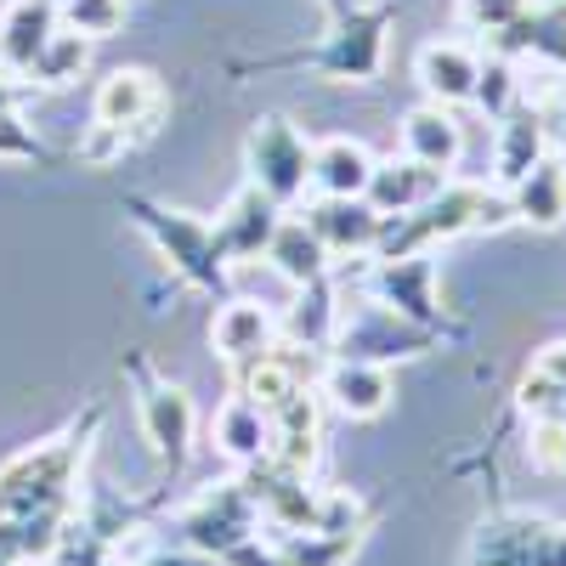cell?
Here are the masks:
<instances>
[{
    "mask_svg": "<svg viewBox=\"0 0 566 566\" xmlns=\"http://www.w3.org/2000/svg\"><path fill=\"white\" fill-rule=\"evenodd\" d=\"M12 80H18V74H0V114H12V108H18V97H23V91H18Z\"/></svg>",
    "mask_w": 566,
    "mask_h": 566,
    "instance_id": "cell-31",
    "label": "cell"
},
{
    "mask_svg": "<svg viewBox=\"0 0 566 566\" xmlns=\"http://www.w3.org/2000/svg\"><path fill=\"white\" fill-rule=\"evenodd\" d=\"M470 103H476L482 114L504 119L515 103H522V80H515V57H482V74H476V91H470Z\"/></svg>",
    "mask_w": 566,
    "mask_h": 566,
    "instance_id": "cell-25",
    "label": "cell"
},
{
    "mask_svg": "<svg viewBox=\"0 0 566 566\" xmlns=\"http://www.w3.org/2000/svg\"><path fill=\"white\" fill-rule=\"evenodd\" d=\"M97 125L130 136V130H148V119L159 114V80L148 69H114L103 85H97V103H91Z\"/></svg>",
    "mask_w": 566,
    "mask_h": 566,
    "instance_id": "cell-11",
    "label": "cell"
},
{
    "mask_svg": "<svg viewBox=\"0 0 566 566\" xmlns=\"http://www.w3.org/2000/svg\"><path fill=\"white\" fill-rule=\"evenodd\" d=\"M52 7H57V12H63V7H69V0H52Z\"/></svg>",
    "mask_w": 566,
    "mask_h": 566,
    "instance_id": "cell-33",
    "label": "cell"
},
{
    "mask_svg": "<svg viewBox=\"0 0 566 566\" xmlns=\"http://www.w3.org/2000/svg\"><path fill=\"white\" fill-rule=\"evenodd\" d=\"M210 431H216V448L232 453V459H266V453H272V419H266L250 397L221 402V413H216Z\"/></svg>",
    "mask_w": 566,
    "mask_h": 566,
    "instance_id": "cell-22",
    "label": "cell"
},
{
    "mask_svg": "<svg viewBox=\"0 0 566 566\" xmlns=\"http://www.w3.org/2000/svg\"><path fill=\"white\" fill-rule=\"evenodd\" d=\"M290 335H295L301 346H328V335H335V295H328L323 277L301 283V306H295V317H290Z\"/></svg>",
    "mask_w": 566,
    "mask_h": 566,
    "instance_id": "cell-26",
    "label": "cell"
},
{
    "mask_svg": "<svg viewBox=\"0 0 566 566\" xmlns=\"http://www.w3.org/2000/svg\"><path fill=\"white\" fill-rule=\"evenodd\" d=\"M448 176L442 170H431V165H419V159H374V176H368V187H363V199L380 210L386 221L391 216H413L424 199H437V187H442Z\"/></svg>",
    "mask_w": 566,
    "mask_h": 566,
    "instance_id": "cell-12",
    "label": "cell"
},
{
    "mask_svg": "<svg viewBox=\"0 0 566 566\" xmlns=\"http://www.w3.org/2000/svg\"><path fill=\"white\" fill-rule=\"evenodd\" d=\"M317 386H323L328 408L346 413V419H374V413H386V402H391V374L374 357H352V352L328 363Z\"/></svg>",
    "mask_w": 566,
    "mask_h": 566,
    "instance_id": "cell-7",
    "label": "cell"
},
{
    "mask_svg": "<svg viewBox=\"0 0 566 566\" xmlns=\"http://www.w3.org/2000/svg\"><path fill=\"white\" fill-rule=\"evenodd\" d=\"M210 346H216L232 368H250V363H261V357L277 346V323H272V312L255 306V301H232V306H221L216 323H210Z\"/></svg>",
    "mask_w": 566,
    "mask_h": 566,
    "instance_id": "cell-15",
    "label": "cell"
},
{
    "mask_svg": "<svg viewBox=\"0 0 566 566\" xmlns=\"http://www.w3.org/2000/svg\"><path fill=\"white\" fill-rule=\"evenodd\" d=\"M323 7H328V18H346L352 7H363V0H323Z\"/></svg>",
    "mask_w": 566,
    "mask_h": 566,
    "instance_id": "cell-32",
    "label": "cell"
},
{
    "mask_svg": "<svg viewBox=\"0 0 566 566\" xmlns=\"http://www.w3.org/2000/svg\"><path fill=\"white\" fill-rule=\"evenodd\" d=\"M413 74H419V85H424V97H431V103L459 108V103H470V91H476L482 52H476V45H464V40H431V45H419Z\"/></svg>",
    "mask_w": 566,
    "mask_h": 566,
    "instance_id": "cell-8",
    "label": "cell"
},
{
    "mask_svg": "<svg viewBox=\"0 0 566 566\" xmlns=\"http://www.w3.org/2000/svg\"><path fill=\"white\" fill-rule=\"evenodd\" d=\"M244 170H250V187H261L272 205H295L312 187V142L290 119L272 114L244 142Z\"/></svg>",
    "mask_w": 566,
    "mask_h": 566,
    "instance_id": "cell-3",
    "label": "cell"
},
{
    "mask_svg": "<svg viewBox=\"0 0 566 566\" xmlns=\"http://www.w3.org/2000/svg\"><path fill=\"white\" fill-rule=\"evenodd\" d=\"M402 154L448 176V170L464 159V125L453 119V108L424 103V108L402 114Z\"/></svg>",
    "mask_w": 566,
    "mask_h": 566,
    "instance_id": "cell-18",
    "label": "cell"
},
{
    "mask_svg": "<svg viewBox=\"0 0 566 566\" xmlns=\"http://www.w3.org/2000/svg\"><path fill=\"white\" fill-rule=\"evenodd\" d=\"M499 57H538L549 69H566V0H533L499 40Z\"/></svg>",
    "mask_w": 566,
    "mask_h": 566,
    "instance_id": "cell-10",
    "label": "cell"
},
{
    "mask_svg": "<svg viewBox=\"0 0 566 566\" xmlns=\"http://www.w3.org/2000/svg\"><path fill=\"white\" fill-rule=\"evenodd\" d=\"M306 227L317 232V244L328 255H352V250H380L386 216L368 199H317L306 210Z\"/></svg>",
    "mask_w": 566,
    "mask_h": 566,
    "instance_id": "cell-9",
    "label": "cell"
},
{
    "mask_svg": "<svg viewBox=\"0 0 566 566\" xmlns=\"http://www.w3.org/2000/svg\"><path fill=\"white\" fill-rule=\"evenodd\" d=\"M40 148L23 136V119L18 114H0V159H34Z\"/></svg>",
    "mask_w": 566,
    "mask_h": 566,
    "instance_id": "cell-29",
    "label": "cell"
},
{
    "mask_svg": "<svg viewBox=\"0 0 566 566\" xmlns=\"http://www.w3.org/2000/svg\"><path fill=\"white\" fill-rule=\"evenodd\" d=\"M527 7H533V0H459V23L499 40V34H504L515 18H522Z\"/></svg>",
    "mask_w": 566,
    "mask_h": 566,
    "instance_id": "cell-28",
    "label": "cell"
},
{
    "mask_svg": "<svg viewBox=\"0 0 566 566\" xmlns=\"http://www.w3.org/2000/svg\"><path fill=\"white\" fill-rule=\"evenodd\" d=\"M533 374H544L549 386H560V391H566V340L544 346V352H538V363H533Z\"/></svg>",
    "mask_w": 566,
    "mask_h": 566,
    "instance_id": "cell-30",
    "label": "cell"
},
{
    "mask_svg": "<svg viewBox=\"0 0 566 566\" xmlns=\"http://www.w3.org/2000/svg\"><path fill=\"white\" fill-rule=\"evenodd\" d=\"M283 221V205H272L261 187H244V193H232V205L221 210L216 221V239L227 250V261H250V255H266L272 232Z\"/></svg>",
    "mask_w": 566,
    "mask_h": 566,
    "instance_id": "cell-14",
    "label": "cell"
},
{
    "mask_svg": "<svg viewBox=\"0 0 566 566\" xmlns=\"http://www.w3.org/2000/svg\"><path fill=\"white\" fill-rule=\"evenodd\" d=\"M142 431L170 464H181L193 448V397L181 386H148L142 391Z\"/></svg>",
    "mask_w": 566,
    "mask_h": 566,
    "instance_id": "cell-21",
    "label": "cell"
},
{
    "mask_svg": "<svg viewBox=\"0 0 566 566\" xmlns=\"http://www.w3.org/2000/svg\"><path fill=\"white\" fill-rule=\"evenodd\" d=\"M374 176V154L352 136H328L312 148V193L317 199H363Z\"/></svg>",
    "mask_w": 566,
    "mask_h": 566,
    "instance_id": "cell-19",
    "label": "cell"
},
{
    "mask_svg": "<svg viewBox=\"0 0 566 566\" xmlns=\"http://www.w3.org/2000/svg\"><path fill=\"white\" fill-rule=\"evenodd\" d=\"M504 199H510V221H527V227H538V232L566 227V165L544 154L522 181L504 187Z\"/></svg>",
    "mask_w": 566,
    "mask_h": 566,
    "instance_id": "cell-17",
    "label": "cell"
},
{
    "mask_svg": "<svg viewBox=\"0 0 566 566\" xmlns=\"http://www.w3.org/2000/svg\"><path fill=\"white\" fill-rule=\"evenodd\" d=\"M63 12L52 7V0H12L7 12H0V74H29L40 45L57 34Z\"/></svg>",
    "mask_w": 566,
    "mask_h": 566,
    "instance_id": "cell-13",
    "label": "cell"
},
{
    "mask_svg": "<svg viewBox=\"0 0 566 566\" xmlns=\"http://www.w3.org/2000/svg\"><path fill=\"white\" fill-rule=\"evenodd\" d=\"M544 142H549L544 114L515 103V108L499 119V142H493V181H499V187H515V181H522V176L544 159Z\"/></svg>",
    "mask_w": 566,
    "mask_h": 566,
    "instance_id": "cell-20",
    "label": "cell"
},
{
    "mask_svg": "<svg viewBox=\"0 0 566 566\" xmlns=\"http://www.w3.org/2000/svg\"><path fill=\"white\" fill-rule=\"evenodd\" d=\"M63 29H74L85 40H108V34L125 29V0H69Z\"/></svg>",
    "mask_w": 566,
    "mask_h": 566,
    "instance_id": "cell-27",
    "label": "cell"
},
{
    "mask_svg": "<svg viewBox=\"0 0 566 566\" xmlns=\"http://www.w3.org/2000/svg\"><path fill=\"white\" fill-rule=\"evenodd\" d=\"M69 470L74 448H40L0 476V566L52 555L63 510H69Z\"/></svg>",
    "mask_w": 566,
    "mask_h": 566,
    "instance_id": "cell-1",
    "label": "cell"
},
{
    "mask_svg": "<svg viewBox=\"0 0 566 566\" xmlns=\"http://www.w3.org/2000/svg\"><path fill=\"white\" fill-rule=\"evenodd\" d=\"M374 295L386 301V312L413 317V323H437V261L413 250V255H386L374 272Z\"/></svg>",
    "mask_w": 566,
    "mask_h": 566,
    "instance_id": "cell-6",
    "label": "cell"
},
{
    "mask_svg": "<svg viewBox=\"0 0 566 566\" xmlns=\"http://www.w3.org/2000/svg\"><path fill=\"white\" fill-rule=\"evenodd\" d=\"M488 566H566V527L549 522H504L482 538Z\"/></svg>",
    "mask_w": 566,
    "mask_h": 566,
    "instance_id": "cell-16",
    "label": "cell"
},
{
    "mask_svg": "<svg viewBox=\"0 0 566 566\" xmlns=\"http://www.w3.org/2000/svg\"><path fill=\"white\" fill-rule=\"evenodd\" d=\"M142 221L154 227V239L165 244V255L193 277V283H216L221 277V239H216V227L193 221V216H181V210H142Z\"/></svg>",
    "mask_w": 566,
    "mask_h": 566,
    "instance_id": "cell-5",
    "label": "cell"
},
{
    "mask_svg": "<svg viewBox=\"0 0 566 566\" xmlns=\"http://www.w3.org/2000/svg\"><path fill=\"white\" fill-rule=\"evenodd\" d=\"M85 63H91V40L57 23V34L40 45V57H34L29 80H34V85H45V91H63V85H74V80H80V69H85Z\"/></svg>",
    "mask_w": 566,
    "mask_h": 566,
    "instance_id": "cell-24",
    "label": "cell"
},
{
    "mask_svg": "<svg viewBox=\"0 0 566 566\" xmlns=\"http://www.w3.org/2000/svg\"><path fill=\"white\" fill-rule=\"evenodd\" d=\"M266 261L277 266V277H290L295 290H301V283L323 277V266H328V250L317 244V232H312L306 221H277L272 244H266Z\"/></svg>",
    "mask_w": 566,
    "mask_h": 566,
    "instance_id": "cell-23",
    "label": "cell"
},
{
    "mask_svg": "<svg viewBox=\"0 0 566 566\" xmlns=\"http://www.w3.org/2000/svg\"><path fill=\"white\" fill-rule=\"evenodd\" d=\"M504 221H510L504 193H493L482 181H442L437 199H424L413 216H391V232H380V255H413V250L459 239V232H482Z\"/></svg>",
    "mask_w": 566,
    "mask_h": 566,
    "instance_id": "cell-2",
    "label": "cell"
},
{
    "mask_svg": "<svg viewBox=\"0 0 566 566\" xmlns=\"http://www.w3.org/2000/svg\"><path fill=\"white\" fill-rule=\"evenodd\" d=\"M386 29H391V12L386 7H352L346 18H335V34H328V45L317 52V69L328 80H346V85H363L380 74V57H386Z\"/></svg>",
    "mask_w": 566,
    "mask_h": 566,
    "instance_id": "cell-4",
    "label": "cell"
}]
</instances>
